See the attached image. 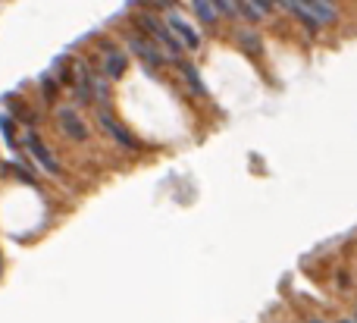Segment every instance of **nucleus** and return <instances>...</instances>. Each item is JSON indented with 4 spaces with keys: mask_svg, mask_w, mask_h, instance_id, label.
<instances>
[{
    "mask_svg": "<svg viewBox=\"0 0 357 323\" xmlns=\"http://www.w3.org/2000/svg\"><path fill=\"white\" fill-rule=\"evenodd\" d=\"M178 73H182V79L188 82V88H191L195 94H207V88H204L201 75H197V69L191 66V63H178Z\"/></svg>",
    "mask_w": 357,
    "mask_h": 323,
    "instance_id": "9b49d317",
    "label": "nucleus"
},
{
    "mask_svg": "<svg viewBox=\"0 0 357 323\" xmlns=\"http://www.w3.org/2000/svg\"><path fill=\"white\" fill-rule=\"evenodd\" d=\"M235 10H238V16L257 22V19H264L273 10V0H235Z\"/></svg>",
    "mask_w": 357,
    "mask_h": 323,
    "instance_id": "9d476101",
    "label": "nucleus"
},
{
    "mask_svg": "<svg viewBox=\"0 0 357 323\" xmlns=\"http://www.w3.org/2000/svg\"><path fill=\"white\" fill-rule=\"evenodd\" d=\"M25 151H29V154L38 160V167L47 170L50 176H63V167L56 163L54 151H50L47 144L41 142V135H38V132H25Z\"/></svg>",
    "mask_w": 357,
    "mask_h": 323,
    "instance_id": "423d86ee",
    "label": "nucleus"
},
{
    "mask_svg": "<svg viewBox=\"0 0 357 323\" xmlns=\"http://www.w3.org/2000/svg\"><path fill=\"white\" fill-rule=\"evenodd\" d=\"M129 50L151 69V73H157V69L167 63V54H163L148 35H129Z\"/></svg>",
    "mask_w": 357,
    "mask_h": 323,
    "instance_id": "39448f33",
    "label": "nucleus"
},
{
    "mask_svg": "<svg viewBox=\"0 0 357 323\" xmlns=\"http://www.w3.org/2000/svg\"><path fill=\"white\" fill-rule=\"evenodd\" d=\"M100 57H104V75L107 79H123L126 66H129V57H126L123 47H116L113 41H100Z\"/></svg>",
    "mask_w": 357,
    "mask_h": 323,
    "instance_id": "0eeeda50",
    "label": "nucleus"
},
{
    "mask_svg": "<svg viewBox=\"0 0 357 323\" xmlns=\"http://www.w3.org/2000/svg\"><path fill=\"white\" fill-rule=\"evenodd\" d=\"M98 123H100V129H104L116 144H123L126 151H142L144 148V144L138 142V138L132 135V132L126 129V126L119 123L116 117H113V110H98Z\"/></svg>",
    "mask_w": 357,
    "mask_h": 323,
    "instance_id": "20e7f679",
    "label": "nucleus"
},
{
    "mask_svg": "<svg viewBox=\"0 0 357 323\" xmlns=\"http://www.w3.org/2000/svg\"><path fill=\"white\" fill-rule=\"evenodd\" d=\"M354 323H357V320H354Z\"/></svg>",
    "mask_w": 357,
    "mask_h": 323,
    "instance_id": "a211bd4d",
    "label": "nucleus"
},
{
    "mask_svg": "<svg viewBox=\"0 0 357 323\" xmlns=\"http://www.w3.org/2000/svg\"><path fill=\"white\" fill-rule=\"evenodd\" d=\"M0 129H3V138L10 148H16V126H13L10 117H0Z\"/></svg>",
    "mask_w": 357,
    "mask_h": 323,
    "instance_id": "4468645a",
    "label": "nucleus"
},
{
    "mask_svg": "<svg viewBox=\"0 0 357 323\" xmlns=\"http://www.w3.org/2000/svg\"><path fill=\"white\" fill-rule=\"evenodd\" d=\"M56 82H60L56 75H44V79H41V94H44V100H54V98H56V88H60Z\"/></svg>",
    "mask_w": 357,
    "mask_h": 323,
    "instance_id": "ddd939ff",
    "label": "nucleus"
},
{
    "mask_svg": "<svg viewBox=\"0 0 357 323\" xmlns=\"http://www.w3.org/2000/svg\"><path fill=\"white\" fill-rule=\"evenodd\" d=\"M279 3H282L291 16L301 19L307 29H320V25H326V22H335V16H339L329 0H279Z\"/></svg>",
    "mask_w": 357,
    "mask_h": 323,
    "instance_id": "f03ea898",
    "label": "nucleus"
},
{
    "mask_svg": "<svg viewBox=\"0 0 357 323\" xmlns=\"http://www.w3.org/2000/svg\"><path fill=\"white\" fill-rule=\"evenodd\" d=\"M135 22L144 29V35L151 38V41L157 44V47L167 54V60H173V63H182V44H178V38L169 31V25L167 22H160V19L154 16V13H138L135 16Z\"/></svg>",
    "mask_w": 357,
    "mask_h": 323,
    "instance_id": "f257e3e1",
    "label": "nucleus"
},
{
    "mask_svg": "<svg viewBox=\"0 0 357 323\" xmlns=\"http://www.w3.org/2000/svg\"><path fill=\"white\" fill-rule=\"evenodd\" d=\"M339 323H354V320H339Z\"/></svg>",
    "mask_w": 357,
    "mask_h": 323,
    "instance_id": "f3484780",
    "label": "nucleus"
},
{
    "mask_svg": "<svg viewBox=\"0 0 357 323\" xmlns=\"http://www.w3.org/2000/svg\"><path fill=\"white\" fill-rule=\"evenodd\" d=\"M210 3L216 6V13H226V16H235V0H210Z\"/></svg>",
    "mask_w": 357,
    "mask_h": 323,
    "instance_id": "2eb2a0df",
    "label": "nucleus"
},
{
    "mask_svg": "<svg viewBox=\"0 0 357 323\" xmlns=\"http://www.w3.org/2000/svg\"><path fill=\"white\" fill-rule=\"evenodd\" d=\"M73 91H75V100H79V104H94V73L88 66H79Z\"/></svg>",
    "mask_w": 357,
    "mask_h": 323,
    "instance_id": "1a4fd4ad",
    "label": "nucleus"
},
{
    "mask_svg": "<svg viewBox=\"0 0 357 323\" xmlns=\"http://www.w3.org/2000/svg\"><path fill=\"white\" fill-rule=\"evenodd\" d=\"M167 25H169V31L178 38V44H182L185 50H197V47H201V35H197V31L191 29V25L185 22V19L178 16L176 10L167 13Z\"/></svg>",
    "mask_w": 357,
    "mask_h": 323,
    "instance_id": "6e6552de",
    "label": "nucleus"
},
{
    "mask_svg": "<svg viewBox=\"0 0 357 323\" xmlns=\"http://www.w3.org/2000/svg\"><path fill=\"white\" fill-rule=\"evenodd\" d=\"M56 126H60L63 135H66L69 142H75V144H85L88 138H91L88 123L79 117V110H73V107H60V110H56Z\"/></svg>",
    "mask_w": 357,
    "mask_h": 323,
    "instance_id": "7ed1b4c3",
    "label": "nucleus"
},
{
    "mask_svg": "<svg viewBox=\"0 0 357 323\" xmlns=\"http://www.w3.org/2000/svg\"><path fill=\"white\" fill-rule=\"evenodd\" d=\"M195 3V13L201 16V22H207V25H213L216 19H220V13H216V6L210 3V0H191Z\"/></svg>",
    "mask_w": 357,
    "mask_h": 323,
    "instance_id": "f8f14e48",
    "label": "nucleus"
},
{
    "mask_svg": "<svg viewBox=\"0 0 357 323\" xmlns=\"http://www.w3.org/2000/svg\"><path fill=\"white\" fill-rule=\"evenodd\" d=\"M307 323H323V320H317V317H310V320H307Z\"/></svg>",
    "mask_w": 357,
    "mask_h": 323,
    "instance_id": "dca6fc26",
    "label": "nucleus"
}]
</instances>
